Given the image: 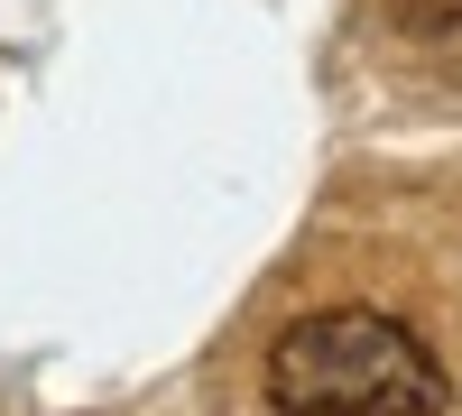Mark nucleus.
Instances as JSON below:
<instances>
[{
	"label": "nucleus",
	"mask_w": 462,
	"mask_h": 416,
	"mask_svg": "<svg viewBox=\"0 0 462 416\" xmlns=\"http://www.w3.org/2000/svg\"><path fill=\"white\" fill-rule=\"evenodd\" d=\"M259 389L278 416H444V398H453L444 361L379 306L296 315L268 343Z\"/></svg>",
	"instance_id": "1"
},
{
	"label": "nucleus",
	"mask_w": 462,
	"mask_h": 416,
	"mask_svg": "<svg viewBox=\"0 0 462 416\" xmlns=\"http://www.w3.org/2000/svg\"><path fill=\"white\" fill-rule=\"evenodd\" d=\"M398 28H426V37H453L462 28V0H389Z\"/></svg>",
	"instance_id": "2"
}]
</instances>
